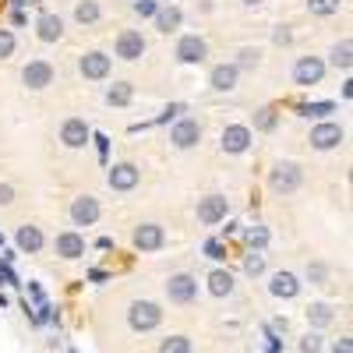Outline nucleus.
I'll return each instance as SVG.
<instances>
[{
	"label": "nucleus",
	"instance_id": "obj_42",
	"mask_svg": "<svg viewBox=\"0 0 353 353\" xmlns=\"http://www.w3.org/2000/svg\"><path fill=\"white\" fill-rule=\"evenodd\" d=\"M332 353H353V339H350V336H339V339L332 343Z\"/></svg>",
	"mask_w": 353,
	"mask_h": 353
},
{
	"label": "nucleus",
	"instance_id": "obj_30",
	"mask_svg": "<svg viewBox=\"0 0 353 353\" xmlns=\"http://www.w3.org/2000/svg\"><path fill=\"white\" fill-rule=\"evenodd\" d=\"M237 71H258V64H261V50L258 46H241L237 50Z\"/></svg>",
	"mask_w": 353,
	"mask_h": 353
},
{
	"label": "nucleus",
	"instance_id": "obj_43",
	"mask_svg": "<svg viewBox=\"0 0 353 353\" xmlns=\"http://www.w3.org/2000/svg\"><path fill=\"white\" fill-rule=\"evenodd\" d=\"M181 113H184V106H181V103H173V106H166V110H163V117H159V121H176Z\"/></svg>",
	"mask_w": 353,
	"mask_h": 353
},
{
	"label": "nucleus",
	"instance_id": "obj_14",
	"mask_svg": "<svg viewBox=\"0 0 353 353\" xmlns=\"http://www.w3.org/2000/svg\"><path fill=\"white\" fill-rule=\"evenodd\" d=\"M138 181H141V170L134 166V163H113L110 166V173H106V184L113 188V191H134L138 188Z\"/></svg>",
	"mask_w": 353,
	"mask_h": 353
},
{
	"label": "nucleus",
	"instance_id": "obj_15",
	"mask_svg": "<svg viewBox=\"0 0 353 353\" xmlns=\"http://www.w3.org/2000/svg\"><path fill=\"white\" fill-rule=\"evenodd\" d=\"M99 198H92V194H78L74 201H71V223L74 226H96L99 223Z\"/></svg>",
	"mask_w": 353,
	"mask_h": 353
},
{
	"label": "nucleus",
	"instance_id": "obj_40",
	"mask_svg": "<svg viewBox=\"0 0 353 353\" xmlns=\"http://www.w3.org/2000/svg\"><path fill=\"white\" fill-rule=\"evenodd\" d=\"M205 254H209L212 261H223V258H226V244L216 241V237H212V241H205Z\"/></svg>",
	"mask_w": 353,
	"mask_h": 353
},
{
	"label": "nucleus",
	"instance_id": "obj_18",
	"mask_svg": "<svg viewBox=\"0 0 353 353\" xmlns=\"http://www.w3.org/2000/svg\"><path fill=\"white\" fill-rule=\"evenodd\" d=\"M53 251L61 254V258H68V261H74V258H81V254H85V237H81L78 230L57 233V241H53Z\"/></svg>",
	"mask_w": 353,
	"mask_h": 353
},
{
	"label": "nucleus",
	"instance_id": "obj_46",
	"mask_svg": "<svg viewBox=\"0 0 353 353\" xmlns=\"http://www.w3.org/2000/svg\"><path fill=\"white\" fill-rule=\"evenodd\" d=\"M0 244H4V237H0Z\"/></svg>",
	"mask_w": 353,
	"mask_h": 353
},
{
	"label": "nucleus",
	"instance_id": "obj_32",
	"mask_svg": "<svg viewBox=\"0 0 353 353\" xmlns=\"http://www.w3.org/2000/svg\"><path fill=\"white\" fill-rule=\"evenodd\" d=\"M261 272H265V251H248L244 254V276L258 279Z\"/></svg>",
	"mask_w": 353,
	"mask_h": 353
},
{
	"label": "nucleus",
	"instance_id": "obj_34",
	"mask_svg": "<svg viewBox=\"0 0 353 353\" xmlns=\"http://www.w3.org/2000/svg\"><path fill=\"white\" fill-rule=\"evenodd\" d=\"M159 353H191V339L188 336H166L159 343Z\"/></svg>",
	"mask_w": 353,
	"mask_h": 353
},
{
	"label": "nucleus",
	"instance_id": "obj_17",
	"mask_svg": "<svg viewBox=\"0 0 353 353\" xmlns=\"http://www.w3.org/2000/svg\"><path fill=\"white\" fill-rule=\"evenodd\" d=\"M36 39L39 43H61L64 39V18L53 11H43L36 18Z\"/></svg>",
	"mask_w": 353,
	"mask_h": 353
},
{
	"label": "nucleus",
	"instance_id": "obj_9",
	"mask_svg": "<svg viewBox=\"0 0 353 353\" xmlns=\"http://www.w3.org/2000/svg\"><path fill=\"white\" fill-rule=\"evenodd\" d=\"M198 141H201V124L191 121V117H176V124L170 128V145L173 149L188 152V149H194Z\"/></svg>",
	"mask_w": 353,
	"mask_h": 353
},
{
	"label": "nucleus",
	"instance_id": "obj_10",
	"mask_svg": "<svg viewBox=\"0 0 353 353\" xmlns=\"http://www.w3.org/2000/svg\"><path fill=\"white\" fill-rule=\"evenodd\" d=\"M173 57L181 64H205V57H209V43H205L201 36H194V32H188V36L176 39Z\"/></svg>",
	"mask_w": 353,
	"mask_h": 353
},
{
	"label": "nucleus",
	"instance_id": "obj_41",
	"mask_svg": "<svg viewBox=\"0 0 353 353\" xmlns=\"http://www.w3.org/2000/svg\"><path fill=\"white\" fill-rule=\"evenodd\" d=\"M14 198H18L14 184H0V209H8V205H14Z\"/></svg>",
	"mask_w": 353,
	"mask_h": 353
},
{
	"label": "nucleus",
	"instance_id": "obj_5",
	"mask_svg": "<svg viewBox=\"0 0 353 353\" xmlns=\"http://www.w3.org/2000/svg\"><path fill=\"white\" fill-rule=\"evenodd\" d=\"M194 216H198L201 226H219L230 216V198L226 194H205V198H198Z\"/></svg>",
	"mask_w": 353,
	"mask_h": 353
},
{
	"label": "nucleus",
	"instance_id": "obj_4",
	"mask_svg": "<svg viewBox=\"0 0 353 353\" xmlns=\"http://www.w3.org/2000/svg\"><path fill=\"white\" fill-rule=\"evenodd\" d=\"M131 244L141 251V254H156L166 248V230L159 223H138L134 233H131Z\"/></svg>",
	"mask_w": 353,
	"mask_h": 353
},
{
	"label": "nucleus",
	"instance_id": "obj_21",
	"mask_svg": "<svg viewBox=\"0 0 353 353\" xmlns=\"http://www.w3.org/2000/svg\"><path fill=\"white\" fill-rule=\"evenodd\" d=\"M14 244H18L25 254H39L43 244H46V237H43V230H39V226L25 223V226H18V233H14Z\"/></svg>",
	"mask_w": 353,
	"mask_h": 353
},
{
	"label": "nucleus",
	"instance_id": "obj_24",
	"mask_svg": "<svg viewBox=\"0 0 353 353\" xmlns=\"http://www.w3.org/2000/svg\"><path fill=\"white\" fill-rule=\"evenodd\" d=\"M307 325L314 329V332H321V329H329L332 321H336V311H332V304H325V301H318V304H311L307 311Z\"/></svg>",
	"mask_w": 353,
	"mask_h": 353
},
{
	"label": "nucleus",
	"instance_id": "obj_7",
	"mask_svg": "<svg viewBox=\"0 0 353 353\" xmlns=\"http://www.w3.org/2000/svg\"><path fill=\"white\" fill-rule=\"evenodd\" d=\"M110 68H113V57L103 53V50H88V53L78 57V71H81L85 81H103V78H110Z\"/></svg>",
	"mask_w": 353,
	"mask_h": 353
},
{
	"label": "nucleus",
	"instance_id": "obj_12",
	"mask_svg": "<svg viewBox=\"0 0 353 353\" xmlns=\"http://www.w3.org/2000/svg\"><path fill=\"white\" fill-rule=\"evenodd\" d=\"M343 138H346V131L339 128V124H332V121H321V124H314L311 128V149H318V152H332V149H339L343 145Z\"/></svg>",
	"mask_w": 353,
	"mask_h": 353
},
{
	"label": "nucleus",
	"instance_id": "obj_6",
	"mask_svg": "<svg viewBox=\"0 0 353 353\" xmlns=\"http://www.w3.org/2000/svg\"><path fill=\"white\" fill-rule=\"evenodd\" d=\"M166 297H170V304H194L198 301V279L191 276V272H173L170 279H166Z\"/></svg>",
	"mask_w": 353,
	"mask_h": 353
},
{
	"label": "nucleus",
	"instance_id": "obj_31",
	"mask_svg": "<svg viewBox=\"0 0 353 353\" xmlns=\"http://www.w3.org/2000/svg\"><path fill=\"white\" fill-rule=\"evenodd\" d=\"M304 276H307V283L311 286H329V265L325 261H307V269H304Z\"/></svg>",
	"mask_w": 353,
	"mask_h": 353
},
{
	"label": "nucleus",
	"instance_id": "obj_3",
	"mask_svg": "<svg viewBox=\"0 0 353 353\" xmlns=\"http://www.w3.org/2000/svg\"><path fill=\"white\" fill-rule=\"evenodd\" d=\"M321 78H325V61H321V57L304 53L293 61V85L311 88V85H321Z\"/></svg>",
	"mask_w": 353,
	"mask_h": 353
},
{
	"label": "nucleus",
	"instance_id": "obj_26",
	"mask_svg": "<svg viewBox=\"0 0 353 353\" xmlns=\"http://www.w3.org/2000/svg\"><path fill=\"white\" fill-rule=\"evenodd\" d=\"M329 64H332L336 71H350V68H353V43H350V39H339V43L329 50Z\"/></svg>",
	"mask_w": 353,
	"mask_h": 353
},
{
	"label": "nucleus",
	"instance_id": "obj_16",
	"mask_svg": "<svg viewBox=\"0 0 353 353\" xmlns=\"http://www.w3.org/2000/svg\"><path fill=\"white\" fill-rule=\"evenodd\" d=\"M88 138H92V128H88L81 117H68V121L61 124V141L68 145V149H85Z\"/></svg>",
	"mask_w": 353,
	"mask_h": 353
},
{
	"label": "nucleus",
	"instance_id": "obj_35",
	"mask_svg": "<svg viewBox=\"0 0 353 353\" xmlns=\"http://www.w3.org/2000/svg\"><path fill=\"white\" fill-rule=\"evenodd\" d=\"M321 346H325V339H321V332H307V336H301V343H297V350L301 353H321Z\"/></svg>",
	"mask_w": 353,
	"mask_h": 353
},
{
	"label": "nucleus",
	"instance_id": "obj_44",
	"mask_svg": "<svg viewBox=\"0 0 353 353\" xmlns=\"http://www.w3.org/2000/svg\"><path fill=\"white\" fill-rule=\"evenodd\" d=\"M241 4H244V8H261L265 0H241Z\"/></svg>",
	"mask_w": 353,
	"mask_h": 353
},
{
	"label": "nucleus",
	"instance_id": "obj_2",
	"mask_svg": "<svg viewBox=\"0 0 353 353\" xmlns=\"http://www.w3.org/2000/svg\"><path fill=\"white\" fill-rule=\"evenodd\" d=\"M128 325L134 332H156L163 325V307L156 301H131L128 304Z\"/></svg>",
	"mask_w": 353,
	"mask_h": 353
},
{
	"label": "nucleus",
	"instance_id": "obj_20",
	"mask_svg": "<svg viewBox=\"0 0 353 353\" xmlns=\"http://www.w3.org/2000/svg\"><path fill=\"white\" fill-rule=\"evenodd\" d=\"M237 81H241V71H237V64H216L212 71H209V85L216 88V92H233L237 88Z\"/></svg>",
	"mask_w": 353,
	"mask_h": 353
},
{
	"label": "nucleus",
	"instance_id": "obj_28",
	"mask_svg": "<svg viewBox=\"0 0 353 353\" xmlns=\"http://www.w3.org/2000/svg\"><path fill=\"white\" fill-rule=\"evenodd\" d=\"M276 124H279V113H276L272 106H261V110H254V131H261V134H272V131H276Z\"/></svg>",
	"mask_w": 353,
	"mask_h": 353
},
{
	"label": "nucleus",
	"instance_id": "obj_1",
	"mask_svg": "<svg viewBox=\"0 0 353 353\" xmlns=\"http://www.w3.org/2000/svg\"><path fill=\"white\" fill-rule=\"evenodd\" d=\"M304 184V170L301 163H290V159H279L272 170H269V191L286 198V194H297Z\"/></svg>",
	"mask_w": 353,
	"mask_h": 353
},
{
	"label": "nucleus",
	"instance_id": "obj_39",
	"mask_svg": "<svg viewBox=\"0 0 353 353\" xmlns=\"http://www.w3.org/2000/svg\"><path fill=\"white\" fill-rule=\"evenodd\" d=\"M272 43H276V46H290V43H293V28H290V25H276V28H272Z\"/></svg>",
	"mask_w": 353,
	"mask_h": 353
},
{
	"label": "nucleus",
	"instance_id": "obj_22",
	"mask_svg": "<svg viewBox=\"0 0 353 353\" xmlns=\"http://www.w3.org/2000/svg\"><path fill=\"white\" fill-rule=\"evenodd\" d=\"M205 283H209V293H212V297H219V301H223V297H230V293L237 290V279H233V272H230V269H212Z\"/></svg>",
	"mask_w": 353,
	"mask_h": 353
},
{
	"label": "nucleus",
	"instance_id": "obj_45",
	"mask_svg": "<svg viewBox=\"0 0 353 353\" xmlns=\"http://www.w3.org/2000/svg\"><path fill=\"white\" fill-rule=\"evenodd\" d=\"M14 4L21 8V4H39V0H14Z\"/></svg>",
	"mask_w": 353,
	"mask_h": 353
},
{
	"label": "nucleus",
	"instance_id": "obj_38",
	"mask_svg": "<svg viewBox=\"0 0 353 353\" xmlns=\"http://www.w3.org/2000/svg\"><path fill=\"white\" fill-rule=\"evenodd\" d=\"M134 14L138 18H156V11H159V4H156V0H134Z\"/></svg>",
	"mask_w": 353,
	"mask_h": 353
},
{
	"label": "nucleus",
	"instance_id": "obj_29",
	"mask_svg": "<svg viewBox=\"0 0 353 353\" xmlns=\"http://www.w3.org/2000/svg\"><path fill=\"white\" fill-rule=\"evenodd\" d=\"M244 241H248L251 251H265V248H269V226H261V223L248 226L244 230Z\"/></svg>",
	"mask_w": 353,
	"mask_h": 353
},
{
	"label": "nucleus",
	"instance_id": "obj_33",
	"mask_svg": "<svg viewBox=\"0 0 353 353\" xmlns=\"http://www.w3.org/2000/svg\"><path fill=\"white\" fill-rule=\"evenodd\" d=\"M343 8V0H307V11L314 14V18H329V14H336Z\"/></svg>",
	"mask_w": 353,
	"mask_h": 353
},
{
	"label": "nucleus",
	"instance_id": "obj_8",
	"mask_svg": "<svg viewBox=\"0 0 353 353\" xmlns=\"http://www.w3.org/2000/svg\"><path fill=\"white\" fill-rule=\"evenodd\" d=\"M251 141H254V134H251L248 124H226L223 134H219V145H223L226 156H244L251 149Z\"/></svg>",
	"mask_w": 353,
	"mask_h": 353
},
{
	"label": "nucleus",
	"instance_id": "obj_25",
	"mask_svg": "<svg viewBox=\"0 0 353 353\" xmlns=\"http://www.w3.org/2000/svg\"><path fill=\"white\" fill-rule=\"evenodd\" d=\"M99 18H103V8H99V0H78L74 4V21L78 25H99Z\"/></svg>",
	"mask_w": 353,
	"mask_h": 353
},
{
	"label": "nucleus",
	"instance_id": "obj_19",
	"mask_svg": "<svg viewBox=\"0 0 353 353\" xmlns=\"http://www.w3.org/2000/svg\"><path fill=\"white\" fill-rule=\"evenodd\" d=\"M269 293L276 301H293L301 293V279L293 276V272H272V279H269Z\"/></svg>",
	"mask_w": 353,
	"mask_h": 353
},
{
	"label": "nucleus",
	"instance_id": "obj_11",
	"mask_svg": "<svg viewBox=\"0 0 353 353\" xmlns=\"http://www.w3.org/2000/svg\"><path fill=\"white\" fill-rule=\"evenodd\" d=\"M145 50H149V43H145V36L138 28H124V32L113 39V53L121 57V61H141Z\"/></svg>",
	"mask_w": 353,
	"mask_h": 353
},
{
	"label": "nucleus",
	"instance_id": "obj_27",
	"mask_svg": "<svg viewBox=\"0 0 353 353\" xmlns=\"http://www.w3.org/2000/svg\"><path fill=\"white\" fill-rule=\"evenodd\" d=\"M134 99V85L131 81H113L106 88V106H131Z\"/></svg>",
	"mask_w": 353,
	"mask_h": 353
},
{
	"label": "nucleus",
	"instance_id": "obj_36",
	"mask_svg": "<svg viewBox=\"0 0 353 353\" xmlns=\"http://www.w3.org/2000/svg\"><path fill=\"white\" fill-rule=\"evenodd\" d=\"M14 53V32L11 28H0V61H8Z\"/></svg>",
	"mask_w": 353,
	"mask_h": 353
},
{
	"label": "nucleus",
	"instance_id": "obj_23",
	"mask_svg": "<svg viewBox=\"0 0 353 353\" xmlns=\"http://www.w3.org/2000/svg\"><path fill=\"white\" fill-rule=\"evenodd\" d=\"M181 25H184V11L176 8V4H170V8H159V11H156V28H159L163 36H173Z\"/></svg>",
	"mask_w": 353,
	"mask_h": 353
},
{
	"label": "nucleus",
	"instance_id": "obj_37",
	"mask_svg": "<svg viewBox=\"0 0 353 353\" xmlns=\"http://www.w3.org/2000/svg\"><path fill=\"white\" fill-rule=\"evenodd\" d=\"M336 106L332 103H304L301 106V117H325V113H332Z\"/></svg>",
	"mask_w": 353,
	"mask_h": 353
},
{
	"label": "nucleus",
	"instance_id": "obj_13",
	"mask_svg": "<svg viewBox=\"0 0 353 353\" xmlns=\"http://www.w3.org/2000/svg\"><path fill=\"white\" fill-rule=\"evenodd\" d=\"M21 85L32 88V92H43L46 85H53V64L43 61V57H36V61H28L21 68Z\"/></svg>",
	"mask_w": 353,
	"mask_h": 353
}]
</instances>
